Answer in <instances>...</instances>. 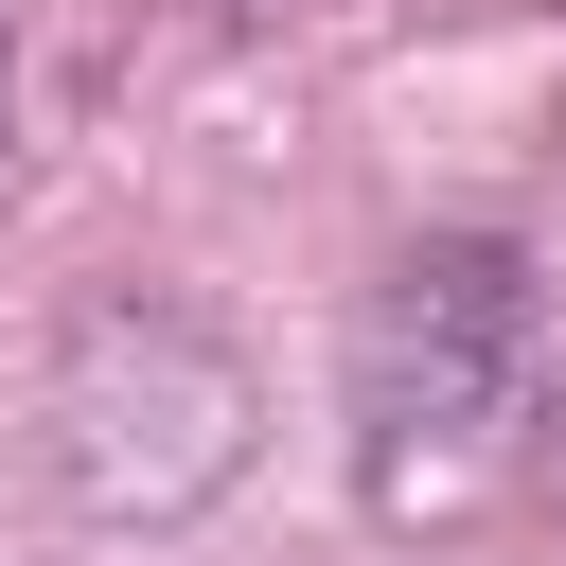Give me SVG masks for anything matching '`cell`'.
<instances>
[{
    "label": "cell",
    "mask_w": 566,
    "mask_h": 566,
    "mask_svg": "<svg viewBox=\"0 0 566 566\" xmlns=\"http://www.w3.org/2000/svg\"><path fill=\"white\" fill-rule=\"evenodd\" d=\"M531 354H548V301L495 230H442L389 265L371 336H354V460H371V513H442L495 478L513 407H531Z\"/></svg>",
    "instance_id": "6da1fadb"
}]
</instances>
